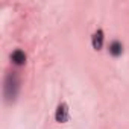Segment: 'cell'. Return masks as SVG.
<instances>
[{
    "label": "cell",
    "instance_id": "3",
    "mask_svg": "<svg viewBox=\"0 0 129 129\" xmlns=\"http://www.w3.org/2000/svg\"><path fill=\"white\" fill-rule=\"evenodd\" d=\"M11 59H12V62L15 64V66H23V64L26 62V53H24L23 50L17 49V50H14V52H12Z\"/></svg>",
    "mask_w": 129,
    "mask_h": 129
},
{
    "label": "cell",
    "instance_id": "1",
    "mask_svg": "<svg viewBox=\"0 0 129 129\" xmlns=\"http://www.w3.org/2000/svg\"><path fill=\"white\" fill-rule=\"evenodd\" d=\"M18 90H20V78L17 75V72H11L6 75V79H5V97L8 102L14 100L18 94Z\"/></svg>",
    "mask_w": 129,
    "mask_h": 129
},
{
    "label": "cell",
    "instance_id": "4",
    "mask_svg": "<svg viewBox=\"0 0 129 129\" xmlns=\"http://www.w3.org/2000/svg\"><path fill=\"white\" fill-rule=\"evenodd\" d=\"M91 43H93V47H94L96 50H100V49H102V46H103V32H102L100 29H99L97 32H94Z\"/></svg>",
    "mask_w": 129,
    "mask_h": 129
},
{
    "label": "cell",
    "instance_id": "5",
    "mask_svg": "<svg viewBox=\"0 0 129 129\" xmlns=\"http://www.w3.org/2000/svg\"><path fill=\"white\" fill-rule=\"evenodd\" d=\"M121 52H123V46H121V43H118V41H112L111 44H109V53L112 55V56H120L121 55Z\"/></svg>",
    "mask_w": 129,
    "mask_h": 129
},
{
    "label": "cell",
    "instance_id": "2",
    "mask_svg": "<svg viewBox=\"0 0 129 129\" xmlns=\"http://www.w3.org/2000/svg\"><path fill=\"white\" fill-rule=\"evenodd\" d=\"M55 118H56L58 123H66V121L69 120V106H67V103H61V105L56 108Z\"/></svg>",
    "mask_w": 129,
    "mask_h": 129
}]
</instances>
